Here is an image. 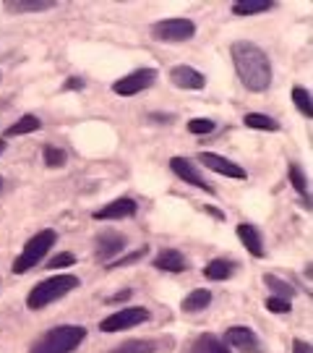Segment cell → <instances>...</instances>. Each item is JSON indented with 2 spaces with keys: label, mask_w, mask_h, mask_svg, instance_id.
<instances>
[{
  "label": "cell",
  "mask_w": 313,
  "mask_h": 353,
  "mask_svg": "<svg viewBox=\"0 0 313 353\" xmlns=\"http://www.w3.org/2000/svg\"><path fill=\"white\" fill-rule=\"evenodd\" d=\"M313 348H311V343L308 341H301V338H298V341H292V353H311Z\"/></svg>",
  "instance_id": "obj_32"
},
{
  "label": "cell",
  "mask_w": 313,
  "mask_h": 353,
  "mask_svg": "<svg viewBox=\"0 0 313 353\" xmlns=\"http://www.w3.org/2000/svg\"><path fill=\"white\" fill-rule=\"evenodd\" d=\"M39 126H42V123H39L37 115H21V118H19L13 126L6 128V137H8V139H11V137H24V134L37 131Z\"/></svg>",
  "instance_id": "obj_22"
},
{
  "label": "cell",
  "mask_w": 313,
  "mask_h": 353,
  "mask_svg": "<svg viewBox=\"0 0 313 353\" xmlns=\"http://www.w3.org/2000/svg\"><path fill=\"white\" fill-rule=\"evenodd\" d=\"M50 8H55V3H50V0H29V3L13 0V3H6V11L8 13H39L50 11Z\"/></svg>",
  "instance_id": "obj_19"
},
{
  "label": "cell",
  "mask_w": 313,
  "mask_h": 353,
  "mask_svg": "<svg viewBox=\"0 0 313 353\" xmlns=\"http://www.w3.org/2000/svg\"><path fill=\"white\" fill-rule=\"evenodd\" d=\"M55 241H58V233L50 230V228L34 233L32 239L26 241L24 252L16 256V262H13V272H16V275H24V272H29V270H34V267L47 256V252L55 249Z\"/></svg>",
  "instance_id": "obj_4"
},
{
  "label": "cell",
  "mask_w": 313,
  "mask_h": 353,
  "mask_svg": "<svg viewBox=\"0 0 313 353\" xmlns=\"http://www.w3.org/2000/svg\"><path fill=\"white\" fill-rule=\"evenodd\" d=\"M154 267L162 270V272H186L188 259L177 249H162L154 259Z\"/></svg>",
  "instance_id": "obj_15"
},
{
  "label": "cell",
  "mask_w": 313,
  "mask_h": 353,
  "mask_svg": "<svg viewBox=\"0 0 313 353\" xmlns=\"http://www.w3.org/2000/svg\"><path fill=\"white\" fill-rule=\"evenodd\" d=\"M292 102H295V108L301 110L305 118H313V105H311V92L305 87H295L292 89Z\"/></svg>",
  "instance_id": "obj_26"
},
{
  "label": "cell",
  "mask_w": 313,
  "mask_h": 353,
  "mask_svg": "<svg viewBox=\"0 0 313 353\" xmlns=\"http://www.w3.org/2000/svg\"><path fill=\"white\" fill-rule=\"evenodd\" d=\"M170 81L180 89H204L206 87L204 74H199V71L191 68V65H175V68H170Z\"/></svg>",
  "instance_id": "obj_13"
},
{
  "label": "cell",
  "mask_w": 313,
  "mask_h": 353,
  "mask_svg": "<svg viewBox=\"0 0 313 353\" xmlns=\"http://www.w3.org/2000/svg\"><path fill=\"white\" fill-rule=\"evenodd\" d=\"M170 168H173V173H175L180 181H186V183H191V186H196V189H201V191H206V194H217V189H214L212 183L201 176L199 165H193L188 157H173V160H170Z\"/></svg>",
  "instance_id": "obj_9"
},
{
  "label": "cell",
  "mask_w": 313,
  "mask_h": 353,
  "mask_svg": "<svg viewBox=\"0 0 313 353\" xmlns=\"http://www.w3.org/2000/svg\"><path fill=\"white\" fill-rule=\"evenodd\" d=\"M125 299H131V290H123V293H118V296H113V299H110V301H125Z\"/></svg>",
  "instance_id": "obj_34"
},
{
  "label": "cell",
  "mask_w": 313,
  "mask_h": 353,
  "mask_svg": "<svg viewBox=\"0 0 313 353\" xmlns=\"http://www.w3.org/2000/svg\"><path fill=\"white\" fill-rule=\"evenodd\" d=\"M238 239L243 241V249H248L250 256L261 259L263 256V239H261V233H259V228L250 225V223H240Z\"/></svg>",
  "instance_id": "obj_14"
},
{
  "label": "cell",
  "mask_w": 313,
  "mask_h": 353,
  "mask_svg": "<svg viewBox=\"0 0 313 353\" xmlns=\"http://www.w3.org/2000/svg\"><path fill=\"white\" fill-rule=\"evenodd\" d=\"M235 270H238V265L233 259H212L204 267V275L209 280H230L235 275Z\"/></svg>",
  "instance_id": "obj_17"
},
{
  "label": "cell",
  "mask_w": 313,
  "mask_h": 353,
  "mask_svg": "<svg viewBox=\"0 0 313 353\" xmlns=\"http://www.w3.org/2000/svg\"><path fill=\"white\" fill-rule=\"evenodd\" d=\"M157 348L160 345L154 341H125L110 353H157Z\"/></svg>",
  "instance_id": "obj_23"
},
{
  "label": "cell",
  "mask_w": 313,
  "mask_h": 353,
  "mask_svg": "<svg viewBox=\"0 0 313 353\" xmlns=\"http://www.w3.org/2000/svg\"><path fill=\"white\" fill-rule=\"evenodd\" d=\"M151 121H173V115H164V113H151Z\"/></svg>",
  "instance_id": "obj_35"
},
{
  "label": "cell",
  "mask_w": 313,
  "mask_h": 353,
  "mask_svg": "<svg viewBox=\"0 0 313 353\" xmlns=\"http://www.w3.org/2000/svg\"><path fill=\"white\" fill-rule=\"evenodd\" d=\"M136 210H138V204L133 202V199L123 196V199H115V202H110L107 207L97 210V212H94V220H125V217H133Z\"/></svg>",
  "instance_id": "obj_12"
},
{
  "label": "cell",
  "mask_w": 313,
  "mask_h": 353,
  "mask_svg": "<svg viewBox=\"0 0 313 353\" xmlns=\"http://www.w3.org/2000/svg\"><path fill=\"white\" fill-rule=\"evenodd\" d=\"M87 338V330L78 325H61L47 330L39 341L32 343L29 353H74Z\"/></svg>",
  "instance_id": "obj_3"
},
{
  "label": "cell",
  "mask_w": 313,
  "mask_h": 353,
  "mask_svg": "<svg viewBox=\"0 0 313 353\" xmlns=\"http://www.w3.org/2000/svg\"><path fill=\"white\" fill-rule=\"evenodd\" d=\"M3 152H6V141H0V154H3Z\"/></svg>",
  "instance_id": "obj_36"
},
{
  "label": "cell",
  "mask_w": 313,
  "mask_h": 353,
  "mask_svg": "<svg viewBox=\"0 0 313 353\" xmlns=\"http://www.w3.org/2000/svg\"><path fill=\"white\" fill-rule=\"evenodd\" d=\"M45 165L47 168H63L65 165V152L61 147H45Z\"/></svg>",
  "instance_id": "obj_29"
},
{
  "label": "cell",
  "mask_w": 313,
  "mask_h": 353,
  "mask_svg": "<svg viewBox=\"0 0 313 353\" xmlns=\"http://www.w3.org/2000/svg\"><path fill=\"white\" fill-rule=\"evenodd\" d=\"M225 343L230 348H235L240 353H261V343H259V335L250 327H230L225 332Z\"/></svg>",
  "instance_id": "obj_11"
},
{
  "label": "cell",
  "mask_w": 313,
  "mask_h": 353,
  "mask_svg": "<svg viewBox=\"0 0 313 353\" xmlns=\"http://www.w3.org/2000/svg\"><path fill=\"white\" fill-rule=\"evenodd\" d=\"M157 71L154 68H138L133 74L123 76V79H118L113 84V92L115 94H120V97H133L138 92H144V89H149L154 81H157Z\"/></svg>",
  "instance_id": "obj_7"
},
{
  "label": "cell",
  "mask_w": 313,
  "mask_h": 353,
  "mask_svg": "<svg viewBox=\"0 0 313 353\" xmlns=\"http://www.w3.org/2000/svg\"><path fill=\"white\" fill-rule=\"evenodd\" d=\"M243 123L248 128H256V131H279V123H277L274 118L261 115V113H248L243 118Z\"/></svg>",
  "instance_id": "obj_24"
},
{
  "label": "cell",
  "mask_w": 313,
  "mask_h": 353,
  "mask_svg": "<svg viewBox=\"0 0 313 353\" xmlns=\"http://www.w3.org/2000/svg\"><path fill=\"white\" fill-rule=\"evenodd\" d=\"M191 353H233L225 341H219L212 332H201L191 345Z\"/></svg>",
  "instance_id": "obj_16"
},
{
  "label": "cell",
  "mask_w": 313,
  "mask_h": 353,
  "mask_svg": "<svg viewBox=\"0 0 313 353\" xmlns=\"http://www.w3.org/2000/svg\"><path fill=\"white\" fill-rule=\"evenodd\" d=\"M230 55H233L238 79L248 92H266L269 89V84H272V63H269V55L259 45L235 42L230 48Z\"/></svg>",
  "instance_id": "obj_1"
},
{
  "label": "cell",
  "mask_w": 313,
  "mask_h": 353,
  "mask_svg": "<svg viewBox=\"0 0 313 353\" xmlns=\"http://www.w3.org/2000/svg\"><path fill=\"white\" fill-rule=\"evenodd\" d=\"M71 265H76V254L63 252V254H55L50 262H47V270H61V267H71Z\"/></svg>",
  "instance_id": "obj_31"
},
{
  "label": "cell",
  "mask_w": 313,
  "mask_h": 353,
  "mask_svg": "<svg viewBox=\"0 0 313 353\" xmlns=\"http://www.w3.org/2000/svg\"><path fill=\"white\" fill-rule=\"evenodd\" d=\"M288 176H290V183L295 186V191L305 199V210H311V189H308V178L303 176V170L298 168V165H290Z\"/></svg>",
  "instance_id": "obj_21"
},
{
  "label": "cell",
  "mask_w": 313,
  "mask_h": 353,
  "mask_svg": "<svg viewBox=\"0 0 313 353\" xmlns=\"http://www.w3.org/2000/svg\"><path fill=\"white\" fill-rule=\"evenodd\" d=\"M263 283L269 285V290H272V296H277V299H292L295 296V290H292V285L290 283H285V280H279L277 275H263Z\"/></svg>",
  "instance_id": "obj_25"
},
{
  "label": "cell",
  "mask_w": 313,
  "mask_h": 353,
  "mask_svg": "<svg viewBox=\"0 0 313 353\" xmlns=\"http://www.w3.org/2000/svg\"><path fill=\"white\" fill-rule=\"evenodd\" d=\"M149 309H144V306H128V309H118L110 316H105L100 322V330L107 332V335L110 332H123V330L138 327V325L149 322Z\"/></svg>",
  "instance_id": "obj_5"
},
{
  "label": "cell",
  "mask_w": 313,
  "mask_h": 353,
  "mask_svg": "<svg viewBox=\"0 0 313 353\" xmlns=\"http://www.w3.org/2000/svg\"><path fill=\"white\" fill-rule=\"evenodd\" d=\"M199 163L204 165V168L214 170V173H219V176L238 178V181H246V178H248V173L243 170V165L233 163V160H227V157H222V154H214V152H201Z\"/></svg>",
  "instance_id": "obj_10"
},
{
  "label": "cell",
  "mask_w": 313,
  "mask_h": 353,
  "mask_svg": "<svg viewBox=\"0 0 313 353\" xmlns=\"http://www.w3.org/2000/svg\"><path fill=\"white\" fill-rule=\"evenodd\" d=\"M274 3L269 0H243V3H233V13L235 16H256V13L272 11Z\"/></svg>",
  "instance_id": "obj_20"
},
{
  "label": "cell",
  "mask_w": 313,
  "mask_h": 353,
  "mask_svg": "<svg viewBox=\"0 0 313 353\" xmlns=\"http://www.w3.org/2000/svg\"><path fill=\"white\" fill-rule=\"evenodd\" d=\"M151 34L160 42H188L196 34V24L191 19H164L151 26Z\"/></svg>",
  "instance_id": "obj_6"
},
{
  "label": "cell",
  "mask_w": 313,
  "mask_h": 353,
  "mask_svg": "<svg viewBox=\"0 0 313 353\" xmlns=\"http://www.w3.org/2000/svg\"><path fill=\"white\" fill-rule=\"evenodd\" d=\"M125 236L123 233H118V230H102L100 236L94 239V256L100 259V262H115L120 254L125 252Z\"/></svg>",
  "instance_id": "obj_8"
},
{
  "label": "cell",
  "mask_w": 313,
  "mask_h": 353,
  "mask_svg": "<svg viewBox=\"0 0 313 353\" xmlns=\"http://www.w3.org/2000/svg\"><path fill=\"white\" fill-rule=\"evenodd\" d=\"M266 309H269V312H274V314H288V312H292V303H290L288 299L269 296V299H266Z\"/></svg>",
  "instance_id": "obj_30"
},
{
  "label": "cell",
  "mask_w": 313,
  "mask_h": 353,
  "mask_svg": "<svg viewBox=\"0 0 313 353\" xmlns=\"http://www.w3.org/2000/svg\"><path fill=\"white\" fill-rule=\"evenodd\" d=\"M149 254V246H141V249H136V252L125 254V256H118L115 262H110L107 265V270H118V267H125V265H133V262H141L144 256Z\"/></svg>",
  "instance_id": "obj_27"
},
{
  "label": "cell",
  "mask_w": 313,
  "mask_h": 353,
  "mask_svg": "<svg viewBox=\"0 0 313 353\" xmlns=\"http://www.w3.org/2000/svg\"><path fill=\"white\" fill-rule=\"evenodd\" d=\"M214 128H217V123L209 121V118H191V121H188V131H191V134H201V137H204V134H212Z\"/></svg>",
  "instance_id": "obj_28"
},
{
  "label": "cell",
  "mask_w": 313,
  "mask_h": 353,
  "mask_svg": "<svg viewBox=\"0 0 313 353\" xmlns=\"http://www.w3.org/2000/svg\"><path fill=\"white\" fill-rule=\"evenodd\" d=\"M63 89H84V81H81V79H68Z\"/></svg>",
  "instance_id": "obj_33"
},
{
  "label": "cell",
  "mask_w": 313,
  "mask_h": 353,
  "mask_svg": "<svg viewBox=\"0 0 313 353\" xmlns=\"http://www.w3.org/2000/svg\"><path fill=\"white\" fill-rule=\"evenodd\" d=\"M78 285H81V280L76 278V275H68V272L52 275V278L42 280V283H37L34 288L29 290L26 306H29L32 312H39V309H45V306H50V303L65 299V296H68L71 290L78 288Z\"/></svg>",
  "instance_id": "obj_2"
},
{
  "label": "cell",
  "mask_w": 313,
  "mask_h": 353,
  "mask_svg": "<svg viewBox=\"0 0 313 353\" xmlns=\"http://www.w3.org/2000/svg\"><path fill=\"white\" fill-rule=\"evenodd\" d=\"M209 303H212V293H209L206 288H196V290H191L186 299H183L180 309L188 312V314H193V312H204Z\"/></svg>",
  "instance_id": "obj_18"
},
{
  "label": "cell",
  "mask_w": 313,
  "mask_h": 353,
  "mask_svg": "<svg viewBox=\"0 0 313 353\" xmlns=\"http://www.w3.org/2000/svg\"><path fill=\"white\" fill-rule=\"evenodd\" d=\"M3 186H6V181H3V176H0V191H3Z\"/></svg>",
  "instance_id": "obj_37"
}]
</instances>
